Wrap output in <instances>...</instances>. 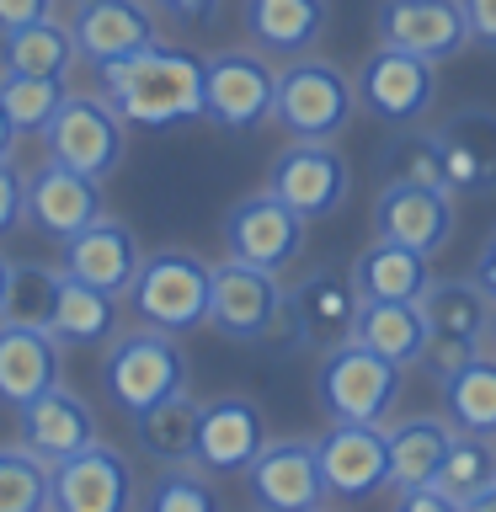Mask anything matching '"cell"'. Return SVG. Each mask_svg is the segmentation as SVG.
Instances as JSON below:
<instances>
[{
    "label": "cell",
    "mask_w": 496,
    "mask_h": 512,
    "mask_svg": "<svg viewBox=\"0 0 496 512\" xmlns=\"http://www.w3.org/2000/svg\"><path fill=\"white\" fill-rule=\"evenodd\" d=\"M102 96L118 107L123 123L139 128H176L203 118V59L171 43H150L128 59L96 70Z\"/></svg>",
    "instance_id": "cell-1"
},
{
    "label": "cell",
    "mask_w": 496,
    "mask_h": 512,
    "mask_svg": "<svg viewBox=\"0 0 496 512\" xmlns=\"http://www.w3.org/2000/svg\"><path fill=\"white\" fill-rule=\"evenodd\" d=\"M208 326L230 342L246 347H272V352H299V320L288 304V288L278 283V272L246 267L235 256H224L214 267V294H208Z\"/></svg>",
    "instance_id": "cell-2"
},
{
    "label": "cell",
    "mask_w": 496,
    "mask_h": 512,
    "mask_svg": "<svg viewBox=\"0 0 496 512\" xmlns=\"http://www.w3.org/2000/svg\"><path fill=\"white\" fill-rule=\"evenodd\" d=\"M358 118V86L342 64L320 59V54H299L283 59L278 70V96H272V123L288 139H326L336 144Z\"/></svg>",
    "instance_id": "cell-3"
},
{
    "label": "cell",
    "mask_w": 496,
    "mask_h": 512,
    "mask_svg": "<svg viewBox=\"0 0 496 512\" xmlns=\"http://www.w3.org/2000/svg\"><path fill=\"white\" fill-rule=\"evenodd\" d=\"M208 294H214V267L198 251L166 246V251H150L139 262V278L123 299H128L139 326L187 336V331L208 326Z\"/></svg>",
    "instance_id": "cell-4"
},
{
    "label": "cell",
    "mask_w": 496,
    "mask_h": 512,
    "mask_svg": "<svg viewBox=\"0 0 496 512\" xmlns=\"http://www.w3.org/2000/svg\"><path fill=\"white\" fill-rule=\"evenodd\" d=\"M400 384H406V368L379 358L358 336L342 347H326L315 368V400L326 411V422H379L384 427L400 406Z\"/></svg>",
    "instance_id": "cell-5"
},
{
    "label": "cell",
    "mask_w": 496,
    "mask_h": 512,
    "mask_svg": "<svg viewBox=\"0 0 496 512\" xmlns=\"http://www.w3.org/2000/svg\"><path fill=\"white\" fill-rule=\"evenodd\" d=\"M102 390L123 416L150 411L155 400L187 390V352L171 331L134 326L118 331L102 352Z\"/></svg>",
    "instance_id": "cell-6"
},
{
    "label": "cell",
    "mask_w": 496,
    "mask_h": 512,
    "mask_svg": "<svg viewBox=\"0 0 496 512\" xmlns=\"http://www.w3.org/2000/svg\"><path fill=\"white\" fill-rule=\"evenodd\" d=\"M432 342L422 352V368L432 374V384L448 379L454 368H464L480 352V342L491 336V315L496 299L480 288L475 278H432V288L422 294Z\"/></svg>",
    "instance_id": "cell-7"
},
{
    "label": "cell",
    "mask_w": 496,
    "mask_h": 512,
    "mask_svg": "<svg viewBox=\"0 0 496 512\" xmlns=\"http://www.w3.org/2000/svg\"><path fill=\"white\" fill-rule=\"evenodd\" d=\"M272 96H278V70L262 48H219L203 59V118L251 134L272 123Z\"/></svg>",
    "instance_id": "cell-8"
},
{
    "label": "cell",
    "mask_w": 496,
    "mask_h": 512,
    "mask_svg": "<svg viewBox=\"0 0 496 512\" xmlns=\"http://www.w3.org/2000/svg\"><path fill=\"white\" fill-rule=\"evenodd\" d=\"M43 150H48V160H59V166L107 182V176L118 171L123 150H128V123L118 118V107H112L107 96L70 91L64 107L54 112V123L43 128Z\"/></svg>",
    "instance_id": "cell-9"
},
{
    "label": "cell",
    "mask_w": 496,
    "mask_h": 512,
    "mask_svg": "<svg viewBox=\"0 0 496 512\" xmlns=\"http://www.w3.org/2000/svg\"><path fill=\"white\" fill-rule=\"evenodd\" d=\"M352 86H358V107L368 118H379L390 128H411L432 112V102H438V64L416 59L406 48L379 43L374 54L358 64Z\"/></svg>",
    "instance_id": "cell-10"
},
{
    "label": "cell",
    "mask_w": 496,
    "mask_h": 512,
    "mask_svg": "<svg viewBox=\"0 0 496 512\" xmlns=\"http://www.w3.org/2000/svg\"><path fill=\"white\" fill-rule=\"evenodd\" d=\"M267 192H278L299 219H331L352 198V166L326 139H288V150L272 155Z\"/></svg>",
    "instance_id": "cell-11"
},
{
    "label": "cell",
    "mask_w": 496,
    "mask_h": 512,
    "mask_svg": "<svg viewBox=\"0 0 496 512\" xmlns=\"http://www.w3.org/2000/svg\"><path fill=\"white\" fill-rule=\"evenodd\" d=\"M304 224L294 208H288L278 192H246L230 214H224V251L246 267L262 272H288L304 251Z\"/></svg>",
    "instance_id": "cell-12"
},
{
    "label": "cell",
    "mask_w": 496,
    "mask_h": 512,
    "mask_svg": "<svg viewBox=\"0 0 496 512\" xmlns=\"http://www.w3.org/2000/svg\"><path fill=\"white\" fill-rule=\"evenodd\" d=\"M48 512H134V470L112 443L59 459L48 470Z\"/></svg>",
    "instance_id": "cell-13"
},
{
    "label": "cell",
    "mask_w": 496,
    "mask_h": 512,
    "mask_svg": "<svg viewBox=\"0 0 496 512\" xmlns=\"http://www.w3.org/2000/svg\"><path fill=\"white\" fill-rule=\"evenodd\" d=\"M246 491L262 512H320L331 502L310 438H272L246 470Z\"/></svg>",
    "instance_id": "cell-14"
},
{
    "label": "cell",
    "mask_w": 496,
    "mask_h": 512,
    "mask_svg": "<svg viewBox=\"0 0 496 512\" xmlns=\"http://www.w3.org/2000/svg\"><path fill=\"white\" fill-rule=\"evenodd\" d=\"M320 475L336 502H368L390 486V443L379 422H331L315 443Z\"/></svg>",
    "instance_id": "cell-15"
},
{
    "label": "cell",
    "mask_w": 496,
    "mask_h": 512,
    "mask_svg": "<svg viewBox=\"0 0 496 512\" xmlns=\"http://www.w3.org/2000/svg\"><path fill=\"white\" fill-rule=\"evenodd\" d=\"M267 438V416L251 395H219L203 400L198 416V443H192V464L203 475H246Z\"/></svg>",
    "instance_id": "cell-16"
},
{
    "label": "cell",
    "mask_w": 496,
    "mask_h": 512,
    "mask_svg": "<svg viewBox=\"0 0 496 512\" xmlns=\"http://www.w3.org/2000/svg\"><path fill=\"white\" fill-rule=\"evenodd\" d=\"M374 235L438 256L454 240V192L422 182H384L374 198Z\"/></svg>",
    "instance_id": "cell-17"
},
{
    "label": "cell",
    "mask_w": 496,
    "mask_h": 512,
    "mask_svg": "<svg viewBox=\"0 0 496 512\" xmlns=\"http://www.w3.org/2000/svg\"><path fill=\"white\" fill-rule=\"evenodd\" d=\"M379 43L406 48L416 59L448 64L470 48V27H464L459 0H379L374 11Z\"/></svg>",
    "instance_id": "cell-18"
},
{
    "label": "cell",
    "mask_w": 496,
    "mask_h": 512,
    "mask_svg": "<svg viewBox=\"0 0 496 512\" xmlns=\"http://www.w3.org/2000/svg\"><path fill=\"white\" fill-rule=\"evenodd\" d=\"M75 48L91 70H102L112 59H128L139 48L160 43V11L150 0H80L70 16Z\"/></svg>",
    "instance_id": "cell-19"
},
{
    "label": "cell",
    "mask_w": 496,
    "mask_h": 512,
    "mask_svg": "<svg viewBox=\"0 0 496 512\" xmlns=\"http://www.w3.org/2000/svg\"><path fill=\"white\" fill-rule=\"evenodd\" d=\"M288 304H294L304 347L326 352V347H342L358 336L363 294H358V283H352V267H310L294 288H288Z\"/></svg>",
    "instance_id": "cell-20"
},
{
    "label": "cell",
    "mask_w": 496,
    "mask_h": 512,
    "mask_svg": "<svg viewBox=\"0 0 496 512\" xmlns=\"http://www.w3.org/2000/svg\"><path fill=\"white\" fill-rule=\"evenodd\" d=\"M102 214H107V203H102V182L96 176L70 171L59 160H43L38 171H27V224L38 235L70 240Z\"/></svg>",
    "instance_id": "cell-21"
},
{
    "label": "cell",
    "mask_w": 496,
    "mask_h": 512,
    "mask_svg": "<svg viewBox=\"0 0 496 512\" xmlns=\"http://www.w3.org/2000/svg\"><path fill=\"white\" fill-rule=\"evenodd\" d=\"M443 176L454 198H491L496 192V112L491 107H459L438 123Z\"/></svg>",
    "instance_id": "cell-22"
},
{
    "label": "cell",
    "mask_w": 496,
    "mask_h": 512,
    "mask_svg": "<svg viewBox=\"0 0 496 512\" xmlns=\"http://www.w3.org/2000/svg\"><path fill=\"white\" fill-rule=\"evenodd\" d=\"M139 262H144L139 235L128 230L123 219H107V214L64 240V272L80 283H91V288H102V294H118V299L134 288Z\"/></svg>",
    "instance_id": "cell-23"
},
{
    "label": "cell",
    "mask_w": 496,
    "mask_h": 512,
    "mask_svg": "<svg viewBox=\"0 0 496 512\" xmlns=\"http://www.w3.org/2000/svg\"><path fill=\"white\" fill-rule=\"evenodd\" d=\"M64 374V347L48 326L27 320H0V406L22 411L27 400L54 390Z\"/></svg>",
    "instance_id": "cell-24"
},
{
    "label": "cell",
    "mask_w": 496,
    "mask_h": 512,
    "mask_svg": "<svg viewBox=\"0 0 496 512\" xmlns=\"http://www.w3.org/2000/svg\"><path fill=\"white\" fill-rule=\"evenodd\" d=\"M240 27H246L251 48H262L267 59H299L326 38L331 0H246Z\"/></svg>",
    "instance_id": "cell-25"
},
{
    "label": "cell",
    "mask_w": 496,
    "mask_h": 512,
    "mask_svg": "<svg viewBox=\"0 0 496 512\" xmlns=\"http://www.w3.org/2000/svg\"><path fill=\"white\" fill-rule=\"evenodd\" d=\"M16 422H22V443L48 464H59V459H70V454L96 443V411L75 390H64V384L43 390L38 400H27L16 411Z\"/></svg>",
    "instance_id": "cell-26"
},
{
    "label": "cell",
    "mask_w": 496,
    "mask_h": 512,
    "mask_svg": "<svg viewBox=\"0 0 496 512\" xmlns=\"http://www.w3.org/2000/svg\"><path fill=\"white\" fill-rule=\"evenodd\" d=\"M48 331L59 336V347H107L123 331V299L102 294V288L70 278L59 267V299L48 315Z\"/></svg>",
    "instance_id": "cell-27"
},
{
    "label": "cell",
    "mask_w": 496,
    "mask_h": 512,
    "mask_svg": "<svg viewBox=\"0 0 496 512\" xmlns=\"http://www.w3.org/2000/svg\"><path fill=\"white\" fill-rule=\"evenodd\" d=\"M358 342L374 347L379 358H390L395 368H422V352L432 342L422 299H363Z\"/></svg>",
    "instance_id": "cell-28"
},
{
    "label": "cell",
    "mask_w": 496,
    "mask_h": 512,
    "mask_svg": "<svg viewBox=\"0 0 496 512\" xmlns=\"http://www.w3.org/2000/svg\"><path fill=\"white\" fill-rule=\"evenodd\" d=\"M384 443H390V491H416V486H432L448 443H454V422L448 416L384 422Z\"/></svg>",
    "instance_id": "cell-29"
},
{
    "label": "cell",
    "mask_w": 496,
    "mask_h": 512,
    "mask_svg": "<svg viewBox=\"0 0 496 512\" xmlns=\"http://www.w3.org/2000/svg\"><path fill=\"white\" fill-rule=\"evenodd\" d=\"M352 283L363 299H422L432 288V256L374 235V246L352 256Z\"/></svg>",
    "instance_id": "cell-30"
},
{
    "label": "cell",
    "mask_w": 496,
    "mask_h": 512,
    "mask_svg": "<svg viewBox=\"0 0 496 512\" xmlns=\"http://www.w3.org/2000/svg\"><path fill=\"white\" fill-rule=\"evenodd\" d=\"M80 64V48H75V32L70 22H27L0 38V70L11 75H48V80H70V70Z\"/></svg>",
    "instance_id": "cell-31"
},
{
    "label": "cell",
    "mask_w": 496,
    "mask_h": 512,
    "mask_svg": "<svg viewBox=\"0 0 496 512\" xmlns=\"http://www.w3.org/2000/svg\"><path fill=\"white\" fill-rule=\"evenodd\" d=\"M198 416H203V400H192L187 390H176L166 400H155L150 411L128 416V422H134V443H139L144 459H155V464H192Z\"/></svg>",
    "instance_id": "cell-32"
},
{
    "label": "cell",
    "mask_w": 496,
    "mask_h": 512,
    "mask_svg": "<svg viewBox=\"0 0 496 512\" xmlns=\"http://www.w3.org/2000/svg\"><path fill=\"white\" fill-rule=\"evenodd\" d=\"M443 411L454 432H475V438H496V352L480 347L464 368L438 379Z\"/></svg>",
    "instance_id": "cell-33"
},
{
    "label": "cell",
    "mask_w": 496,
    "mask_h": 512,
    "mask_svg": "<svg viewBox=\"0 0 496 512\" xmlns=\"http://www.w3.org/2000/svg\"><path fill=\"white\" fill-rule=\"evenodd\" d=\"M379 176L384 182H422V187H448L443 176V150L438 128H395L379 150Z\"/></svg>",
    "instance_id": "cell-34"
},
{
    "label": "cell",
    "mask_w": 496,
    "mask_h": 512,
    "mask_svg": "<svg viewBox=\"0 0 496 512\" xmlns=\"http://www.w3.org/2000/svg\"><path fill=\"white\" fill-rule=\"evenodd\" d=\"M496 480V438H475V432H454V443H448V454L438 464V475H432V486L443 496H454L464 507L470 496H480Z\"/></svg>",
    "instance_id": "cell-35"
},
{
    "label": "cell",
    "mask_w": 496,
    "mask_h": 512,
    "mask_svg": "<svg viewBox=\"0 0 496 512\" xmlns=\"http://www.w3.org/2000/svg\"><path fill=\"white\" fill-rule=\"evenodd\" d=\"M64 96H70V86L64 80H48V75H0V102H6L11 112V123H16V134H38L43 139V128L54 123V112L64 107Z\"/></svg>",
    "instance_id": "cell-36"
},
{
    "label": "cell",
    "mask_w": 496,
    "mask_h": 512,
    "mask_svg": "<svg viewBox=\"0 0 496 512\" xmlns=\"http://www.w3.org/2000/svg\"><path fill=\"white\" fill-rule=\"evenodd\" d=\"M134 512H224V502L198 464H160V475L150 480Z\"/></svg>",
    "instance_id": "cell-37"
},
{
    "label": "cell",
    "mask_w": 496,
    "mask_h": 512,
    "mask_svg": "<svg viewBox=\"0 0 496 512\" xmlns=\"http://www.w3.org/2000/svg\"><path fill=\"white\" fill-rule=\"evenodd\" d=\"M48 470L27 443L0 448V512H48Z\"/></svg>",
    "instance_id": "cell-38"
},
{
    "label": "cell",
    "mask_w": 496,
    "mask_h": 512,
    "mask_svg": "<svg viewBox=\"0 0 496 512\" xmlns=\"http://www.w3.org/2000/svg\"><path fill=\"white\" fill-rule=\"evenodd\" d=\"M54 299H59V267L16 262V267H11V299H6V315H0V320L48 326V315H54Z\"/></svg>",
    "instance_id": "cell-39"
},
{
    "label": "cell",
    "mask_w": 496,
    "mask_h": 512,
    "mask_svg": "<svg viewBox=\"0 0 496 512\" xmlns=\"http://www.w3.org/2000/svg\"><path fill=\"white\" fill-rule=\"evenodd\" d=\"M22 219H27V176L16 171L11 160H0V240H6Z\"/></svg>",
    "instance_id": "cell-40"
},
{
    "label": "cell",
    "mask_w": 496,
    "mask_h": 512,
    "mask_svg": "<svg viewBox=\"0 0 496 512\" xmlns=\"http://www.w3.org/2000/svg\"><path fill=\"white\" fill-rule=\"evenodd\" d=\"M459 11H464V27H470V43L496 54V0H459Z\"/></svg>",
    "instance_id": "cell-41"
},
{
    "label": "cell",
    "mask_w": 496,
    "mask_h": 512,
    "mask_svg": "<svg viewBox=\"0 0 496 512\" xmlns=\"http://www.w3.org/2000/svg\"><path fill=\"white\" fill-rule=\"evenodd\" d=\"M390 512H464L454 496H443L438 486H416V491H395Z\"/></svg>",
    "instance_id": "cell-42"
},
{
    "label": "cell",
    "mask_w": 496,
    "mask_h": 512,
    "mask_svg": "<svg viewBox=\"0 0 496 512\" xmlns=\"http://www.w3.org/2000/svg\"><path fill=\"white\" fill-rule=\"evenodd\" d=\"M43 16H54V0H0V38L27 22H43Z\"/></svg>",
    "instance_id": "cell-43"
},
{
    "label": "cell",
    "mask_w": 496,
    "mask_h": 512,
    "mask_svg": "<svg viewBox=\"0 0 496 512\" xmlns=\"http://www.w3.org/2000/svg\"><path fill=\"white\" fill-rule=\"evenodd\" d=\"M150 6L160 16H171V22H182V27H203V22H214L219 0H150Z\"/></svg>",
    "instance_id": "cell-44"
},
{
    "label": "cell",
    "mask_w": 496,
    "mask_h": 512,
    "mask_svg": "<svg viewBox=\"0 0 496 512\" xmlns=\"http://www.w3.org/2000/svg\"><path fill=\"white\" fill-rule=\"evenodd\" d=\"M470 278L480 283V288H486V294L496 299V230L486 235V246H480V256H475V272H470Z\"/></svg>",
    "instance_id": "cell-45"
},
{
    "label": "cell",
    "mask_w": 496,
    "mask_h": 512,
    "mask_svg": "<svg viewBox=\"0 0 496 512\" xmlns=\"http://www.w3.org/2000/svg\"><path fill=\"white\" fill-rule=\"evenodd\" d=\"M16 123H11V112H6V102H0V160H11V150H16Z\"/></svg>",
    "instance_id": "cell-46"
},
{
    "label": "cell",
    "mask_w": 496,
    "mask_h": 512,
    "mask_svg": "<svg viewBox=\"0 0 496 512\" xmlns=\"http://www.w3.org/2000/svg\"><path fill=\"white\" fill-rule=\"evenodd\" d=\"M464 512H496V480L480 496H470V502H464Z\"/></svg>",
    "instance_id": "cell-47"
},
{
    "label": "cell",
    "mask_w": 496,
    "mask_h": 512,
    "mask_svg": "<svg viewBox=\"0 0 496 512\" xmlns=\"http://www.w3.org/2000/svg\"><path fill=\"white\" fill-rule=\"evenodd\" d=\"M11 267H16V262L0 251V315H6V299H11Z\"/></svg>",
    "instance_id": "cell-48"
},
{
    "label": "cell",
    "mask_w": 496,
    "mask_h": 512,
    "mask_svg": "<svg viewBox=\"0 0 496 512\" xmlns=\"http://www.w3.org/2000/svg\"><path fill=\"white\" fill-rule=\"evenodd\" d=\"M491 342H496V315H491Z\"/></svg>",
    "instance_id": "cell-49"
},
{
    "label": "cell",
    "mask_w": 496,
    "mask_h": 512,
    "mask_svg": "<svg viewBox=\"0 0 496 512\" xmlns=\"http://www.w3.org/2000/svg\"><path fill=\"white\" fill-rule=\"evenodd\" d=\"M256 512H262V507H256Z\"/></svg>",
    "instance_id": "cell-50"
},
{
    "label": "cell",
    "mask_w": 496,
    "mask_h": 512,
    "mask_svg": "<svg viewBox=\"0 0 496 512\" xmlns=\"http://www.w3.org/2000/svg\"><path fill=\"white\" fill-rule=\"evenodd\" d=\"M320 512H326V507H320Z\"/></svg>",
    "instance_id": "cell-51"
}]
</instances>
